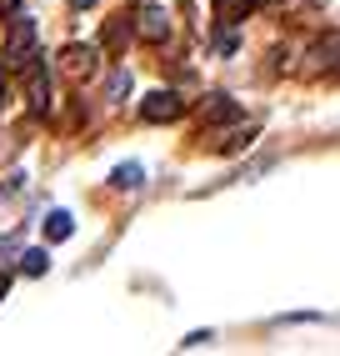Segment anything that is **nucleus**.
<instances>
[{
	"label": "nucleus",
	"instance_id": "nucleus-14",
	"mask_svg": "<svg viewBox=\"0 0 340 356\" xmlns=\"http://www.w3.org/2000/svg\"><path fill=\"white\" fill-rule=\"evenodd\" d=\"M215 51H226V56H230V51H235V35H230V31H221V35H215Z\"/></svg>",
	"mask_w": 340,
	"mask_h": 356
},
{
	"label": "nucleus",
	"instance_id": "nucleus-16",
	"mask_svg": "<svg viewBox=\"0 0 340 356\" xmlns=\"http://www.w3.org/2000/svg\"><path fill=\"white\" fill-rule=\"evenodd\" d=\"M0 10H6V15H10V10H20V0H0Z\"/></svg>",
	"mask_w": 340,
	"mask_h": 356
},
{
	"label": "nucleus",
	"instance_id": "nucleus-12",
	"mask_svg": "<svg viewBox=\"0 0 340 356\" xmlns=\"http://www.w3.org/2000/svg\"><path fill=\"white\" fill-rule=\"evenodd\" d=\"M130 31H135L130 20H110V26H105V45H110V51H120V45L130 40Z\"/></svg>",
	"mask_w": 340,
	"mask_h": 356
},
{
	"label": "nucleus",
	"instance_id": "nucleus-6",
	"mask_svg": "<svg viewBox=\"0 0 340 356\" xmlns=\"http://www.w3.org/2000/svg\"><path fill=\"white\" fill-rule=\"evenodd\" d=\"M205 121H215V126H221V121H240V106L226 96V90H215V96H205Z\"/></svg>",
	"mask_w": 340,
	"mask_h": 356
},
{
	"label": "nucleus",
	"instance_id": "nucleus-8",
	"mask_svg": "<svg viewBox=\"0 0 340 356\" xmlns=\"http://www.w3.org/2000/svg\"><path fill=\"white\" fill-rule=\"evenodd\" d=\"M70 236H76V216L70 211H51L45 216V241H70Z\"/></svg>",
	"mask_w": 340,
	"mask_h": 356
},
{
	"label": "nucleus",
	"instance_id": "nucleus-13",
	"mask_svg": "<svg viewBox=\"0 0 340 356\" xmlns=\"http://www.w3.org/2000/svg\"><path fill=\"white\" fill-rule=\"evenodd\" d=\"M105 96H110V101H126V96H130V76H126V70H110Z\"/></svg>",
	"mask_w": 340,
	"mask_h": 356
},
{
	"label": "nucleus",
	"instance_id": "nucleus-17",
	"mask_svg": "<svg viewBox=\"0 0 340 356\" xmlns=\"http://www.w3.org/2000/svg\"><path fill=\"white\" fill-rule=\"evenodd\" d=\"M0 101H6V60H0Z\"/></svg>",
	"mask_w": 340,
	"mask_h": 356
},
{
	"label": "nucleus",
	"instance_id": "nucleus-7",
	"mask_svg": "<svg viewBox=\"0 0 340 356\" xmlns=\"http://www.w3.org/2000/svg\"><path fill=\"white\" fill-rule=\"evenodd\" d=\"M250 10H255V0H215V20L221 26H240Z\"/></svg>",
	"mask_w": 340,
	"mask_h": 356
},
{
	"label": "nucleus",
	"instance_id": "nucleus-10",
	"mask_svg": "<svg viewBox=\"0 0 340 356\" xmlns=\"http://www.w3.org/2000/svg\"><path fill=\"white\" fill-rule=\"evenodd\" d=\"M315 70H340V35H330L325 45H315Z\"/></svg>",
	"mask_w": 340,
	"mask_h": 356
},
{
	"label": "nucleus",
	"instance_id": "nucleus-2",
	"mask_svg": "<svg viewBox=\"0 0 340 356\" xmlns=\"http://www.w3.org/2000/svg\"><path fill=\"white\" fill-rule=\"evenodd\" d=\"M180 111H185V101L176 96V90H151V96L140 101V115H145L151 126H160V121H176Z\"/></svg>",
	"mask_w": 340,
	"mask_h": 356
},
{
	"label": "nucleus",
	"instance_id": "nucleus-4",
	"mask_svg": "<svg viewBox=\"0 0 340 356\" xmlns=\"http://www.w3.org/2000/svg\"><path fill=\"white\" fill-rule=\"evenodd\" d=\"M135 31H140L145 40H165V35H170V15H165L160 6H145V10L135 15Z\"/></svg>",
	"mask_w": 340,
	"mask_h": 356
},
{
	"label": "nucleus",
	"instance_id": "nucleus-15",
	"mask_svg": "<svg viewBox=\"0 0 340 356\" xmlns=\"http://www.w3.org/2000/svg\"><path fill=\"white\" fill-rule=\"evenodd\" d=\"M205 341H215V337H210V331H190V337H185L180 346H205Z\"/></svg>",
	"mask_w": 340,
	"mask_h": 356
},
{
	"label": "nucleus",
	"instance_id": "nucleus-3",
	"mask_svg": "<svg viewBox=\"0 0 340 356\" xmlns=\"http://www.w3.org/2000/svg\"><path fill=\"white\" fill-rule=\"evenodd\" d=\"M26 101H31V111H45L51 106V76H45V65H26Z\"/></svg>",
	"mask_w": 340,
	"mask_h": 356
},
{
	"label": "nucleus",
	"instance_id": "nucleus-9",
	"mask_svg": "<svg viewBox=\"0 0 340 356\" xmlns=\"http://www.w3.org/2000/svg\"><path fill=\"white\" fill-rule=\"evenodd\" d=\"M140 181H145V171H140L135 161H126V165H115V171H110V186H115V191H135Z\"/></svg>",
	"mask_w": 340,
	"mask_h": 356
},
{
	"label": "nucleus",
	"instance_id": "nucleus-5",
	"mask_svg": "<svg viewBox=\"0 0 340 356\" xmlns=\"http://www.w3.org/2000/svg\"><path fill=\"white\" fill-rule=\"evenodd\" d=\"M60 60H65V70H70V76H90V70H95V60H101V51H95V45H65V51H60Z\"/></svg>",
	"mask_w": 340,
	"mask_h": 356
},
{
	"label": "nucleus",
	"instance_id": "nucleus-19",
	"mask_svg": "<svg viewBox=\"0 0 340 356\" xmlns=\"http://www.w3.org/2000/svg\"><path fill=\"white\" fill-rule=\"evenodd\" d=\"M6 291H10V276H0V296H6Z\"/></svg>",
	"mask_w": 340,
	"mask_h": 356
},
{
	"label": "nucleus",
	"instance_id": "nucleus-11",
	"mask_svg": "<svg viewBox=\"0 0 340 356\" xmlns=\"http://www.w3.org/2000/svg\"><path fill=\"white\" fill-rule=\"evenodd\" d=\"M20 271H26V276H45V271H51V256H45V251H26V256H20Z\"/></svg>",
	"mask_w": 340,
	"mask_h": 356
},
{
	"label": "nucleus",
	"instance_id": "nucleus-1",
	"mask_svg": "<svg viewBox=\"0 0 340 356\" xmlns=\"http://www.w3.org/2000/svg\"><path fill=\"white\" fill-rule=\"evenodd\" d=\"M31 60H35V20H31V15H15L10 40H6V65H20V70H26Z\"/></svg>",
	"mask_w": 340,
	"mask_h": 356
},
{
	"label": "nucleus",
	"instance_id": "nucleus-18",
	"mask_svg": "<svg viewBox=\"0 0 340 356\" xmlns=\"http://www.w3.org/2000/svg\"><path fill=\"white\" fill-rule=\"evenodd\" d=\"M70 6H76V10H90V6H95V0H70Z\"/></svg>",
	"mask_w": 340,
	"mask_h": 356
}]
</instances>
